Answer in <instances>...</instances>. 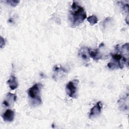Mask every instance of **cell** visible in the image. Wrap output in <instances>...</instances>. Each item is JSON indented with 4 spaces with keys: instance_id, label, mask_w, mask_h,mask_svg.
<instances>
[{
    "instance_id": "obj_7",
    "label": "cell",
    "mask_w": 129,
    "mask_h": 129,
    "mask_svg": "<svg viewBox=\"0 0 129 129\" xmlns=\"http://www.w3.org/2000/svg\"><path fill=\"white\" fill-rule=\"evenodd\" d=\"M102 103L101 101L98 102L91 109L90 112L89 118H93L98 116L101 113L102 108Z\"/></svg>"
},
{
    "instance_id": "obj_9",
    "label": "cell",
    "mask_w": 129,
    "mask_h": 129,
    "mask_svg": "<svg viewBox=\"0 0 129 129\" xmlns=\"http://www.w3.org/2000/svg\"><path fill=\"white\" fill-rule=\"evenodd\" d=\"M89 48L87 47H82L79 51V56L85 61H88L89 60Z\"/></svg>"
},
{
    "instance_id": "obj_4",
    "label": "cell",
    "mask_w": 129,
    "mask_h": 129,
    "mask_svg": "<svg viewBox=\"0 0 129 129\" xmlns=\"http://www.w3.org/2000/svg\"><path fill=\"white\" fill-rule=\"evenodd\" d=\"M79 81L74 80L68 83L66 86V92L67 95L72 98H77L78 96V86Z\"/></svg>"
},
{
    "instance_id": "obj_6",
    "label": "cell",
    "mask_w": 129,
    "mask_h": 129,
    "mask_svg": "<svg viewBox=\"0 0 129 129\" xmlns=\"http://www.w3.org/2000/svg\"><path fill=\"white\" fill-rule=\"evenodd\" d=\"M17 100V96L15 94L8 93L5 95L2 102L3 106L6 107H12Z\"/></svg>"
},
{
    "instance_id": "obj_2",
    "label": "cell",
    "mask_w": 129,
    "mask_h": 129,
    "mask_svg": "<svg viewBox=\"0 0 129 129\" xmlns=\"http://www.w3.org/2000/svg\"><path fill=\"white\" fill-rule=\"evenodd\" d=\"M87 17L86 12L83 7L77 2L74 1L69 10L68 20L72 27H75L85 20Z\"/></svg>"
},
{
    "instance_id": "obj_5",
    "label": "cell",
    "mask_w": 129,
    "mask_h": 129,
    "mask_svg": "<svg viewBox=\"0 0 129 129\" xmlns=\"http://www.w3.org/2000/svg\"><path fill=\"white\" fill-rule=\"evenodd\" d=\"M53 78L55 81L60 80L66 76L68 74V71L62 67L55 66L53 68Z\"/></svg>"
},
{
    "instance_id": "obj_1",
    "label": "cell",
    "mask_w": 129,
    "mask_h": 129,
    "mask_svg": "<svg viewBox=\"0 0 129 129\" xmlns=\"http://www.w3.org/2000/svg\"><path fill=\"white\" fill-rule=\"evenodd\" d=\"M128 43L124 44L121 46L119 45L116 46L115 52L112 53L111 61L107 64V67L111 70L122 69L126 65H128L129 56Z\"/></svg>"
},
{
    "instance_id": "obj_3",
    "label": "cell",
    "mask_w": 129,
    "mask_h": 129,
    "mask_svg": "<svg viewBox=\"0 0 129 129\" xmlns=\"http://www.w3.org/2000/svg\"><path fill=\"white\" fill-rule=\"evenodd\" d=\"M42 85L39 83L35 84L28 90V96L30 102L32 106H36L40 105L42 100L40 96V90Z\"/></svg>"
},
{
    "instance_id": "obj_12",
    "label": "cell",
    "mask_w": 129,
    "mask_h": 129,
    "mask_svg": "<svg viewBox=\"0 0 129 129\" xmlns=\"http://www.w3.org/2000/svg\"><path fill=\"white\" fill-rule=\"evenodd\" d=\"M87 21L91 25H94V24H96L98 21V19L97 17L95 15H92L89 16L87 18Z\"/></svg>"
},
{
    "instance_id": "obj_13",
    "label": "cell",
    "mask_w": 129,
    "mask_h": 129,
    "mask_svg": "<svg viewBox=\"0 0 129 129\" xmlns=\"http://www.w3.org/2000/svg\"><path fill=\"white\" fill-rule=\"evenodd\" d=\"M5 2L7 4H9L14 7H16L20 2L19 1H17V0H8Z\"/></svg>"
},
{
    "instance_id": "obj_14",
    "label": "cell",
    "mask_w": 129,
    "mask_h": 129,
    "mask_svg": "<svg viewBox=\"0 0 129 129\" xmlns=\"http://www.w3.org/2000/svg\"><path fill=\"white\" fill-rule=\"evenodd\" d=\"M5 43H6V39L1 36V45H0L1 48H3V47L5 46Z\"/></svg>"
},
{
    "instance_id": "obj_10",
    "label": "cell",
    "mask_w": 129,
    "mask_h": 129,
    "mask_svg": "<svg viewBox=\"0 0 129 129\" xmlns=\"http://www.w3.org/2000/svg\"><path fill=\"white\" fill-rule=\"evenodd\" d=\"M7 84H8L10 89L12 90L16 89L18 85L17 78L14 75H12L11 76L10 78L7 81Z\"/></svg>"
},
{
    "instance_id": "obj_11",
    "label": "cell",
    "mask_w": 129,
    "mask_h": 129,
    "mask_svg": "<svg viewBox=\"0 0 129 129\" xmlns=\"http://www.w3.org/2000/svg\"><path fill=\"white\" fill-rule=\"evenodd\" d=\"M88 52H89V56L95 60H98L101 59L102 57V56L100 54L98 49L92 50L91 49L89 48Z\"/></svg>"
},
{
    "instance_id": "obj_8",
    "label": "cell",
    "mask_w": 129,
    "mask_h": 129,
    "mask_svg": "<svg viewBox=\"0 0 129 129\" xmlns=\"http://www.w3.org/2000/svg\"><path fill=\"white\" fill-rule=\"evenodd\" d=\"M15 112L11 109H7L2 115V117L4 121L6 122H11L14 119Z\"/></svg>"
}]
</instances>
